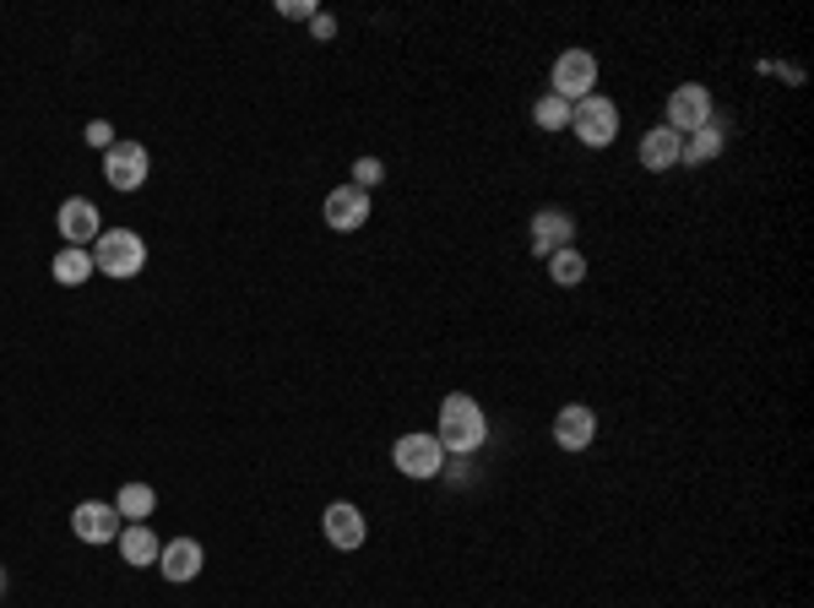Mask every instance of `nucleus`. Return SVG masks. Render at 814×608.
<instances>
[{"mask_svg":"<svg viewBox=\"0 0 814 608\" xmlns=\"http://www.w3.org/2000/svg\"><path fill=\"white\" fill-rule=\"evenodd\" d=\"M532 120H538V131H565V126H570V104L554 98V93H543V98L532 104Z\"/></svg>","mask_w":814,"mask_h":608,"instance_id":"obj_21","label":"nucleus"},{"mask_svg":"<svg viewBox=\"0 0 814 608\" xmlns=\"http://www.w3.org/2000/svg\"><path fill=\"white\" fill-rule=\"evenodd\" d=\"M142 267H148L142 234H131V229H104V234L93 239V272H104V278H137Z\"/></svg>","mask_w":814,"mask_h":608,"instance_id":"obj_2","label":"nucleus"},{"mask_svg":"<svg viewBox=\"0 0 814 608\" xmlns=\"http://www.w3.org/2000/svg\"><path fill=\"white\" fill-rule=\"evenodd\" d=\"M104 179L115 190H142L148 185V148L142 142H115L104 152Z\"/></svg>","mask_w":814,"mask_h":608,"instance_id":"obj_7","label":"nucleus"},{"mask_svg":"<svg viewBox=\"0 0 814 608\" xmlns=\"http://www.w3.org/2000/svg\"><path fill=\"white\" fill-rule=\"evenodd\" d=\"M153 505H158V494H153V483H126L120 494H115V511H120V522H148L153 516Z\"/></svg>","mask_w":814,"mask_h":608,"instance_id":"obj_19","label":"nucleus"},{"mask_svg":"<svg viewBox=\"0 0 814 608\" xmlns=\"http://www.w3.org/2000/svg\"><path fill=\"white\" fill-rule=\"evenodd\" d=\"M310 33H316V38H331V33H337V22H331L326 11H316V16H310Z\"/></svg>","mask_w":814,"mask_h":608,"instance_id":"obj_25","label":"nucleus"},{"mask_svg":"<svg viewBox=\"0 0 814 608\" xmlns=\"http://www.w3.org/2000/svg\"><path fill=\"white\" fill-rule=\"evenodd\" d=\"M120 511L115 505H104V500H82L76 511H71V533L82 538V543H115L120 538Z\"/></svg>","mask_w":814,"mask_h":608,"instance_id":"obj_9","label":"nucleus"},{"mask_svg":"<svg viewBox=\"0 0 814 608\" xmlns=\"http://www.w3.org/2000/svg\"><path fill=\"white\" fill-rule=\"evenodd\" d=\"M49 278H55L60 289H76V283H87V278H93V250H76V245H66V250L49 261Z\"/></svg>","mask_w":814,"mask_h":608,"instance_id":"obj_18","label":"nucleus"},{"mask_svg":"<svg viewBox=\"0 0 814 608\" xmlns=\"http://www.w3.org/2000/svg\"><path fill=\"white\" fill-rule=\"evenodd\" d=\"M321 527H326V543H331V549H342V554H347V549H358V543H364V533H369V527H364V511H358V505H347V500L326 505Z\"/></svg>","mask_w":814,"mask_h":608,"instance_id":"obj_13","label":"nucleus"},{"mask_svg":"<svg viewBox=\"0 0 814 608\" xmlns=\"http://www.w3.org/2000/svg\"><path fill=\"white\" fill-rule=\"evenodd\" d=\"M391 461H397L402 478H440V472H446V446L418 430V435H402V441L391 446Z\"/></svg>","mask_w":814,"mask_h":608,"instance_id":"obj_6","label":"nucleus"},{"mask_svg":"<svg viewBox=\"0 0 814 608\" xmlns=\"http://www.w3.org/2000/svg\"><path fill=\"white\" fill-rule=\"evenodd\" d=\"M201 565H207V554H201L196 538H174V543H163L158 549V571L174 582V587H179V582H196Z\"/></svg>","mask_w":814,"mask_h":608,"instance_id":"obj_14","label":"nucleus"},{"mask_svg":"<svg viewBox=\"0 0 814 608\" xmlns=\"http://www.w3.org/2000/svg\"><path fill=\"white\" fill-rule=\"evenodd\" d=\"M592 435H598V413H592V408L570 402V408L554 413V446H559V452H587Z\"/></svg>","mask_w":814,"mask_h":608,"instance_id":"obj_12","label":"nucleus"},{"mask_svg":"<svg viewBox=\"0 0 814 608\" xmlns=\"http://www.w3.org/2000/svg\"><path fill=\"white\" fill-rule=\"evenodd\" d=\"M326 223H331L337 234L364 229V223H369V190H358V185H337V190L326 196Z\"/></svg>","mask_w":814,"mask_h":608,"instance_id":"obj_11","label":"nucleus"},{"mask_svg":"<svg viewBox=\"0 0 814 608\" xmlns=\"http://www.w3.org/2000/svg\"><path fill=\"white\" fill-rule=\"evenodd\" d=\"M722 148H728V126H722V120H706L700 131H689V137H684V148H679V163L700 168V163L722 157Z\"/></svg>","mask_w":814,"mask_h":608,"instance_id":"obj_15","label":"nucleus"},{"mask_svg":"<svg viewBox=\"0 0 814 608\" xmlns=\"http://www.w3.org/2000/svg\"><path fill=\"white\" fill-rule=\"evenodd\" d=\"M548 278L559 283V289H576L581 278H587V256L570 245V250H559V256H548Z\"/></svg>","mask_w":814,"mask_h":608,"instance_id":"obj_20","label":"nucleus"},{"mask_svg":"<svg viewBox=\"0 0 814 608\" xmlns=\"http://www.w3.org/2000/svg\"><path fill=\"white\" fill-rule=\"evenodd\" d=\"M488 435V419L484 408L468 397V391H451L446 402H440V446H446V456H473L479 446H484Z\"/></svg>","mask_w":814,"mask_h":608,"instance_id":"obj_1","label":"nucleus"},{"mask_svg":"<svg viewBox=\"0 0 814 608\" xmlns=\"http://www.w3.org/2000/svg\"><path fill=\"white\" fill-rule=\"evenodd\" d=\"M380 179H386L380 157H358V163H353V185H358V190H369V185H380Z\"/></svg>","mask_w":814,"mask_h":608,"instance_id":"obj_22","label":"nucleus"},{"mask_svg":"<svg viewBox=\"0 0 814 608\" xmlns=\"http://www.w3.org/2000/svg\"><path fill=\"white\" fill-rule=\"evenodd\" d=\"M548 87H554V98L581 104V98L598 87V55H592V49H565V55L554 60V71H548Z\"/></svg>","mask_w":814,"mask_h":608,"instance_id":"obj_4","label":"nucleus"},{"mask_svg":"<svg viewBox=\"0 0 814 608\" xmlns=\"http://www.w3.org/2000/svg\"><path fill=\"white\" fill-rule=\"evenodd\" d=\"M60 234H66V245H76V250H87L98 234H104V218H98V207L87 201V196H71V201H60Z\"/></svg>","mask_w":814,"mask_h":608,"instance_id":"obj_10","label":"nucleus"},{"mask_svg":"<svg viewBox=\"0 0 814 608\" xmlns=\"http://www.w3.org/2000/svg\"><path fill=\"white\" fill-rule=\"evenodd\" d=\"M570 131L581 137V148H614L620 137V109L603 93H587L581 104H570Z\"/></svg>","mask_w":814,"mask_h":608,"instance_id":"obj_3","label":"nucleus"},{"mask_svg":"<svg viewBox=\"0 0 814 608\" xmlns=\"http://www.w3.org/2000/svg\"><path fill=\"white\" fill-rule=\"evenodd\" d=\"M679 148H684V137H673L668 126H657L641 137V163H647L651 174H662V168H673L679 163Z\"/></svg>","mask_w":814,"mask_h":608,"instance_id":"obj_17","label":"nucleus"},{"mask_svg":"<svg viewBox=\"0 0 814 608\" xmlns=\"http://www.w3.org/2000/svg\"><path fill=\"white\" fill-rule=\"evenodd\" d=\"M115 543H120V554H126V565H131V571H142V565H158V533H153V527H148V522H131V527H120V538H115Z\"/></svg>","mask_w":814,"mask_h":608,"instance_id":"obj_16","label":"nucleus"},{"mask_svg":"<svg viewBox=\"0 0 814 608\" xmlns=\"http://www.w3.org/2000/svg\"><path fill=\"white\" fill-rule=\"evenodd\" d=\"M278 11H283L288 22H310V16H316V0H283Z\"/></svg>","mask_w":814,"mask_h":608,"instance_id":"obj_24","label":"nucleus"},{"mask_svg":"<svg viewBox=\"0 0 814 608\" xmlns=\"http://www.w3.org/2000/svg\"><path fill=\"white\" fill-rule=\"evenodd\" d=\"M82 137H87V148H115V142H120V137H115V126H109V120H87V131H82Z\"/></svg>","mask_w":814,"mask_h":608,"instance_id":"obj_23","label":"nucleus"},{"mask_svg":"<svg viewBox=\"0 0 814 608\" xmlns=\"http://www.w3.org/2000/svg\"><path fill=\"white\" fill-rule=\"evenodd\" d=\"M706 120H717V104H711V87H700V82H679L673 93H668V131L673 137H689V131H700Z\"/></svg>","mask_w":814,"mask_h":608,"instance_id":"obj_5","label":"nucleus"},{"mask_svg":"<svg viewBox=\"0 0 814 608\" xmlns=\"http://www.w3.org/2000/svg\"><path fill=\"white\" fill-rule=\"evenodd\" d=\"M576 245V218L570 212H559V207H543L538 218H532V256H559V250H570Z\"/></svg>","mask_w":814,"mask_h":608,"instance_id":"obj_8","label":"nucleus"},{"mask_svg":"<svg viewBox=\"0 0 814 608\" xmlns=\"http://www.w3.org/2000/svg\"><path fill=\"white\" fill-rule=\"evenodd\" d=\"M0 593H5V571H0Z\"/></svg>","mask_w":814,"mask_h":608,"instance_id":"obj_26","label":"nucleus"}]
</instances>
